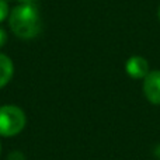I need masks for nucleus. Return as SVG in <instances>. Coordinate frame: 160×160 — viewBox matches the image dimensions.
<instances>
[{
	"mask_svg": "<svg viewBox=\"0 0 160 160\" xmlns=\"http://www.w3.org/2000/svg\"><path fill=\"white\" fill-rule=\"evenodd\" d=\"M8 24L14 35L22 39L35 38L41 31V18L34 4H20L8 14Z\"/></svg>",
	"mask_w": 160,
	"mask_h": 160,
	"instance_id": "f257e3e1",
	"label": "nucleus"
},
{
	"mask_svg": "<svg viewBox=\"0 0 160 160\" xmlns=\"http://www.w3.org/2000/svg\"><path fill=\"white\" fill-rule=\"evenodd\" d=\"M6 2H18L20 4H32L34 0H6Z\"/></svg>",
	"mask_w": 160,
	"mask_h": 160,
	"instance_id": "1a4fd4ad",
	"label": "nucleus"
},
{
	"mask_svg": "<svg viewBox=\"0 0 160 160\" xmlns=\"http://www.w3.org/2000/svg\"><path fill=\"white\" fill-rule=\"evenodd\" d=\"M7 160H25V158H24V155H22V153L13 152V153H10V155H8Z\"/></svg>",
	"mask_w": 160,
	"mask_h": 160,
	"instance_id": "0eeeda50",
	"label": "nucleus"
},
{
	"mask_svg": "<svg viewBox=\"0 0 160 160\" xmlns=\"http://www.w3.org/2000/svg\"><path fill=\"white\" fill-rule=\"evenodd\" d=\"M14 65L13 61L4 53H0V88L4 87L13 78Z\"/></svg>",
	"mask_w": 160,
	"mask_h": 160,
	"instance_id": "39448f33",
	"label": "nucleus"
},
{
	"mask_svg": "<svg viewBox=\"0 0 160 160\" xmlns=\"http://www.w3.org/2000/svg\"><path fill=\"white\" fill-rule=\"evenodd\" d=\"M27 117L24 111L17 105H2L0 107V136L11 138L24 129Z\"/></svg>",
	"mask_w": 160,
	"mask_h": 160,
	"instance_id": "f03ea898",
	"label": "nucleus"
},
{
	"mask_svg": "<svg viewBox=\"0 0 160 160\" xmlns=\"http://www.w3.org/2000/svg\"><path fill=\"white\" fill-rule=\"evenodd\" d=\"M8 4L6 0H0V22L8 16Z\"/></svg>",
	"mask_w": 160,
	"mask_h": 160,
	"instance_id": "423d86ee",
	"label": "nucleus"
},
{
	"mask_svg": "<svg viewBox=\"0 0 160 160\" xmlns=\"http://www.w3.org/2000/svg\"><path fill=\"white\" fill-rule=\"evenodd\" d=\"M125 70L132 79H145L149 75V63L143 56L133 55L125 63Z\"/></svg>",
	"mask_w": 160,
	"mask_h": 160,
	"instance_id": "20e7f679",
	"label": "nucleus"
},
{
	"mask_svg": "<svg viewBox=\"0 0 160 160\" xmlns=\"http://www.w3.org/2000/svg\"><path fill=\"white\" fill-rule=\"evenodd\" d=\"M143 93L149 102L160 105V70H152L143 79Z\"/></svg>",
	"mask_w": 160,
	"mask_h": 160,
	"instance_id": "7ed1b4c3",
	"label": "nucleus"
},
{
	"mask_svg": "<svg viewBox=\"0 0 160 160\" xmlns=\"http://www.w3.org/2000/svg\"><path fill=\"white\" fill-rule=\"evenodd\" d=\"M0 152H2V143H0Z\"/></svg>",
	"mask_w": 160,
	"mask_h": 160,
	"instance_id": "9b49d317",
	"label": "nucleus"
},
{
	"mask_svg": "<svg viewBox=\"0 0 160 160\" xmlns=\"http://www.w3.org/2000/svg\"><path fill=\"white\" fill-rule=\"evenodd\" d=\"M6 42H7V34L3 28H0V49L6 45Z\"/></svg>",
	"mask_w": 160,
	"mask_h": 160,
	"instance_id": "6e6552de",
	"label": "nucleus"
},
{
	"mask_svg": "<svg viewBox=\"0 0 160 160\" xmlns=\"http://www.w3.org/2000/svg\"><path fill=\"white\" fill-rule=\"evenodd\" d=\"M158 16H159V20H160V7H159V11H158Z\"/></svg>",
	"mask_w": 160,
	"mask_h": 160,
	"instance_id": "9d476101",
	"label": "nucleus"
}]
</instances>
